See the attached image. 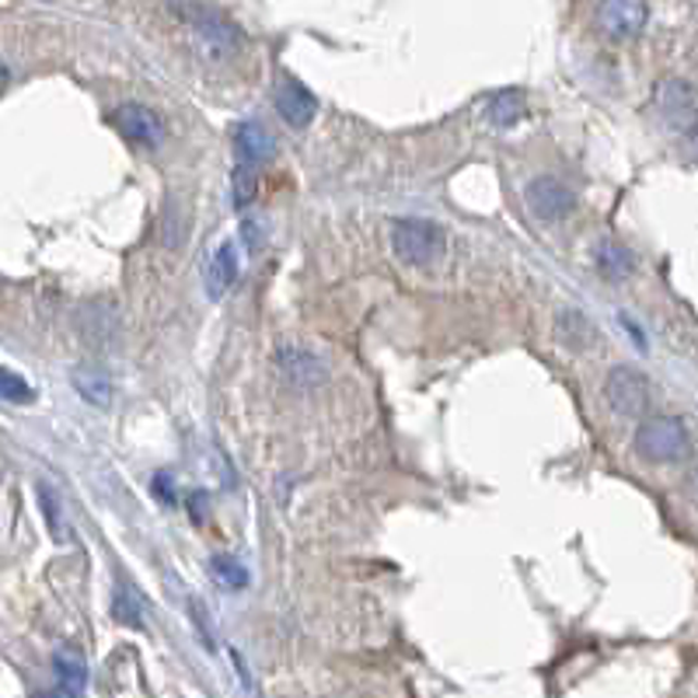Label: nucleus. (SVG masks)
Masks as SVG:
<instances>
[{"mask_svg":"<svg viewBox=\"0 0 698 698\" xmlns=\"http://www.w3.org/2000/svg\"><path fill=\"white\" fill-rule=\"evenodd\" d=\"M112 614H115V622H123V625H129V628H140V625H144V608H140V597L133 594L129 587H120V590H115Z\"/></svg>","mask_w":698,"mask_h":698,"instance_id":"6ab92c4d","label":"nucleus"},{"mask_svg":"<svg viewBox=\"0 0 698 698\" xmlns=\"http://www.w3.org/2000/svg\"><path fill=\"white\" fill-rule=\"evenodd\" d=\"M527 207L538 221L556 224V221H566L576 210V196L566 182H559L552 175H541L527 186Z\"/></svg>","mask_w":698,"mask_h":698,"instance_id":"423d86ee","label":"nucleus"},{"mask_svg":"<svg viewBox=\"0 0 698 698\" xmlns=\"http://www.w3.org/2000/svg\"><path fill=\"white\" fill-rule=\"evenodd\" d=\"M259 169H252V164H235V172H230V199H235V207L245 210V207H252V199L259 196Z\"/></svg>","mask_w":698,"mask_h":698,"instance_id":"dca6fc26","label":"nucleus"},{"mask_svg":"<svg viewBox=\"0 0 698 698\" xmlns=\"http://www.w3.org/2000/svg\"><path fill=\"white\" fill-rule=\"evenodd\" d=\"M241 235H245L248 252H259L262 241H265V238H262V227H259L255 221H245V224H241Z\"/></svg>","mask_w":698,"mask_h":698,"instance_id":"4be33fe9","label":"nucleus"},{"mask_svg":"<svg viewBox=\"0 0 698 698\" xmlns=\"http://www.w3.org/2000/svg\"><path fill=\"white\" fill-rule=\"evenodd\" d=\"M489 120L496 126H513V123H521L524 120V98L521 91H503L496 102L489 105Z\"/></svg>","mask_w":698,"mask_h":698,"instance_id":"a211bd4d","label":"nucleus"},{"mask_svg":"<svg viewBox=\"0 0 698 698\" xmlns=\"http://www.w3.org/2000/svg\"><path fill=\"white\" fill-rule=\"evenodd\" d=\"M391 245H395V255L406 265H437L447 252L444 227L434 221H423V217L395 221Z\"/></svg>","mask_w":698,"mask_h":698,"instance_id":"f257e3e1","label":"nucleus"},{"mask_svg":"<svg viewBox=\"0 0 698 698\" xmlns=\"http://www.w3.org/2000/svg\"><path fill=\"white\" fill-rule=\"evenodd\" d=\"M273 360H276L279 377H284L290 388L311 391V388L325 385V377H328L325 360L314 357L311 349H304V346H279L273 353Z\"/></svg>","mask_w":698,"mask_h":698,"instance_id":"39448f33","label":"nucleus"},{"mask_svg":"<svg viewBox=\"0 0 698 698\" xmlns=\"http://www.w3.org/2000/svg\"><path fill=\"white\" fill-rule=\"evenodd\" d=\"M556 336L570 349H590L597 342V328L590 325L584 311L566 308V311H559V319H556Z\"/></svg>","mask_w":698,"mask_h":698,"instance_id":"f8f14e48","label":"nucleus"},{"mask_svg":"<svg viewBox=\"0 0 698 698\" xmlns=\"http://www.w3.org/2000/svg\"><path fill=\"white\" fill-rule=\"evenodd\" d=\"M42 698H80V695H77V691H71V688H63V685H60L57 691H46Z\"/></svg>","mask_w":698,"mask_h":698,"instance_id":"b1692460","label":"nucleus"},{"mask_svg":"<svg viewBox=\"0 0 698 698\" xmlns=\"http://www.w3.org/2000/svg\"><path fill=\"white\" fill-rule=\"evenodd\" d=\"M74 388L80 391V398L98 409H109L112 402V381L105 371H95V367H77L74 371Z\"/></svg>","mask_w":698,"mask_h":698,"instance_id":"ddd939ff","label":"nucleus"},{"mask_svg":"<svg viewBox=\"0 0 698 698\" xmlns=\"http://www.w3.org/2000/svg\"><path fill=\"white\" fill-rule=\"evenodd\" d=\"M276 109L294 129H304L314 120V112H319V102H314V95L304 85L284 80V85L276 88Z\"/></svg>","mask_w":698,"mask_h":698,"instance_id":"9b49d317","label":"nucleus"},{"mask_svg":"<svg viewBox=\"0 0 698 698\" xmlns=\"http://www.w3.org/2000/svg\"><path fill=\"white\" fill-rule=\"evenodd\" d=\"M53 668H57V677H60L63 688H71L77 695L85 691V685H88V663H85V657L74 653V650H57Z\"/></svg>","mask_w":698,"mask_h":698,"instance_id":"4468645a","label":"nucleus"},{"mask_svg":"<svg viewBox=\"0 0 698 698\" xmlns=\"http://www.w3.org/2000/svg\"><path fill=\"white\" fill-rule=\"evenodd\" d=\"M0 398H8V402L25 406V402H32V398H36V391H32V385H28V381H25L22 374L0 367Z\"/></svg>","mask_w":698,"mask_h":698,"instance_id":"aec40b11","label":"nucleus"},{"mask_svg":"<svg viewBox=\"0 0 698 698\" xmlns=\"http://www.w3.org/2000/svg\"><path fill=\"white\" fill-rule=\"evenodd\" d=\"M604 398L625 420H639L650 409V381L636 367H611V374L604 377Z\"/></svg>","mask_w":698,"mask_h":698,"instance_id":"20e7f679","label":"nucleus"},{"mask_svg":"<svg viewBox=\"0 0 698 698\" xmlns=\"http://www.w3.org/2000/svg\"><path fill=\"white\" fill-rule=\"evenodd\" d=\"M636 451L646 461H681L691 451L688 429L681 426L671 415H657V420H646L636 429Z\"/></svg>","mask_w":698,"mask_h":698,"instance_id":"7ed1b4c3","label":"nucleus"},{"mask_svg":"<svg viewBox=\"0 0 698 698\" xmlns=\"http://www.w3.org/2000/svg\"><path fill=\"white\" fill-rule=\"evenodd\" d=\"M4 80H8V71H4V66H0V88H4Z\"/></svg>","mask_w":698,"mask_h":698,"instance_id":"393cba45","label":"nucleus"},{"mask_svg":"<svg viewBox=\"0 0 698 698\" xmlns=\"http://www.w3.org/2000/svg\"><path fill=\"white\" fill-rule=\"evenodd\" d=\"M633 255H628V248L622 245H614V241H601V248H597V270H601L608 279H625L628 273H633Z\"/></svg>","mask_w":698,"mask_h":698,"instance_id":"2eb2a0df","label":"nucleus"},{"mask_svg":"<svg viewBox=\"0 0 698 698\" xmlns=\"http://www.w3.org/2000/svg\"><path fill=\"white\" fill-rule=\"evenodd\" d=\"M695 486H698V469H695Z\"/></svg>","mask_w":698,"mask_h":698,"instance_id":"a878e982","label":"nucleus"},{"mask_svg":"<svg viewBox=\"0 0 698 698\" xmlns=\"http://www.w3.org/2000/svg\"><path fill=\"white\" fill-rule=\"evenodd\" d=\"M646 18H650L646 0H601V8H597V22H601V28L611 39L639 36L646 28Z\"/></svg>","mask_w":698,"mask_h":698,"instance_id":"0eeeda50","label":"nucleus"},{"mask_svg":"<svg viewBox=\"0 0 698 698\" xmlns=\"http://www.w3.org/2000/svg\"><path fill=\"white\" fill-rule=\"evenodd\" d=\"M235 151L241 164H252V169H262L276 158V140L273 133L259 126V123H238L235 126Z\"/></svg>","mask_w":698,"mask_h":698,"instance_id":"1a4fd4ad","label":"nucleus"},{"mask_svg":"<svg viewBox=\"0 0 698 698\" xmlns=\"http://www.w3.org/2000/svg\"><path fill=\"white\" fill-rule=\"evenodd\" d=\"M210 576L217 579V584L224 590H241L248 587V570L241 566L238 559H230V556H213L210 559Z\"/></svg>","mask_w":698,"mask_h":698,"instance_id":"f3484780","label":"nucleus"},{"mask_svg":"<svg viewBox=\"0 0 698 698\" xmlns=\"http://www.w3.org/2000/svg\"><path fill=\"white\" fill-rule=\"evenodd\" d=\"M238 273H241L238 245L224 241L217 252H213L210 265H207V294L213 297V301H221V297L238 284Z\"/></svg>","mask_w":698,"mask_h":698,"instance_id":"9d476101","label":"nucleus"},{"mask_svg":"<svg viewBox=\"0 0 698 698\" xmlns=\"http://www.w3.org/2000/svg\"><path fill=\"white\" fill-rule=\"evenodd\" d=\"M660 120L668 123L677 137L688 140V151L698 158V91L685 80H663L657 88Z\"/></svg>","mask_w":698,"mask_h":698,"instance_id":"f03ea898","label":"nucleus"},{"mask_svg":"<svg viewBox=\"0 0 698 698\" xmlns=\"http://www.w3.org/2000/svg\"><path fill=\"white\" fill-rule=\"evenodd\" d=\"M189 507H192V521H203L207 518V496L203 493H192L189 496Z\"/></svg>","mask_w":698,"mask_h":698,"instance_id":"5701e85b","label":"nucleus"},{"mask_svg":"<svg viewBox=\"0 0 698 698\" xmlns=\"http://www.w3.org/2000/svg\"><path fill=\"white\" fill-rule=\"evenodd\" d=\"M115 129L123 133V140L133 144V147H158L164 140V123L154 109L147 105H123L115 112Z\"/></svg>","mask_w":698,"mask_h":698,"instance_id":"6e6552de","label":"nucleus"},{"mask_svg":"<svg viewBox=\"0 0 698 698\" xmlns=\"http://www.w3.org/2000/svg\"><path fill=\"white\" fill-rule=\"evenodd\" d=\"M39 503H42V513H46V524L53 531V538H63V521H60V500L57 493L49 486H39Z\"/></svg>","mask_w":698,"mask_h":698,"instance_id":"412c9836","label":"nucleus"}]
</instances>
